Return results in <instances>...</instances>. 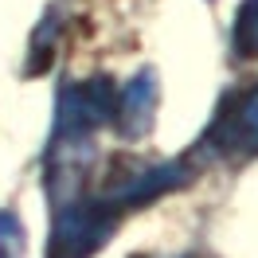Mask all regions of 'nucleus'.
<instances>
[{"label": "nucleus", "mask_w": 258, "mask_h": 258, "mask_svg": "<svg viewBox=\"0 0 258 258\" xmlns=\"http://www.w3.org/2000/svg\"><path fill=\"white\" fill-rule=\"evenodd\" d=\"M121 223V211L102 196H75L63 208H55L51 227V258H90L98 254Z\"/></svg>", "instance_id": "f257e3e1"}, {"label": "nucleus", "mask_w": 258, "mask_h": 258, "mask_svg": "<svg viewBox=\"0 0 258 258\" xmlns=\"http://www.w3.org/2000/svg\"><path fill=\"white\" fill-rule=\"evenodd\" d=\"M192 180V164L188 161H129L125 168H117V172H110V180H106V188H102V200H110L113 208L121 211H133V208H145V204H153L157 196L172 192V188H184Z\"/></svg>", "instance_id": "f03ea898"}, {"label": "nucleus", "mask_w": 258, "mask_h": 258, "mask_svg": "<svg viewBox=\"0 0 258 258\" xmlns=\"http://www.w3.org/2000/svg\"><path fill=\"white\" fill-rule=\"evenodd\" d=\"M204 145L215 157H227V161H254L258 157V86L223 102V110L215 113Z\"/></svg>", "instance_id": "7ed1b4c3"}, {"label": "nucleus", "mask_w": 258, "mask_h": 258, "mask_svg": "<svg viewBox=\"0 0 258 258\" xmlns=\"http://www.w3.org/2000/svg\"><path fill=\"white\" fill-rule=\"evenodd\" d=\"M113 102H117V86L110 79H82L63 86L59 106H55V133H86L94 137V129L110 125Z\"/></svg>", "instance_id": "20e7f679"}, {"label": "nucleus", "mask_w": 258, "mask_h": 258, "mask_svg": "<svg viewBox=\"0 0 258 258\" xmlns=\"http://www.w3.org/2000/svg\"><path fill=\"white\" fill-rule=\"evenodd\" d=\"M94 168V137L86 133H55L47 149V200L63 208L67 200L82 196L86 176Z\"/></svg>", "instance_id": "39448f33"}, {"label": "nucleus", "mask_w": 258, "mask_h": 258, "mask_svg": "<svg viewBox=\"0 0 258 258\" xmlns=\"http://www.w3.org/2000/svg\"><path fill=\"white\" fill-rule=\"evenodd\" d=\"M157 106H161V82L153 71H137L133 79L117 90V102H113V117L110 125L121 133V137H145L153 121H157Z\"/></svg>", "instance_id": "423d86ee"}, {"label": "nucleus", "mask_w": 258, "mask_h": 258, "mask_svg": "<svg viewBox=\"0 0 258 258\" xmlns=\"http://www.w3.org/2000/svg\"><path fill=\"white\" fill-rule=\"evenodd\" d=\"M231 47L242 59H258V0H242L231 20Z\"/></svg>", "instance_id": "0eeeda50"}, {"label": "nucleus", "mask_w": 258, "mask_h": 258, "mask_svg": "<svg viewBox=\"0 0 258 258\" xmlns=\"http://www.w3.org/2000/svg\"><path fill=\"white\" fill-rule=\"evenodd\" d=\"M24 246H28V239H24L20 215L0 208V258H24Z\"/></svg>", "instance_id": "6e6552de"}, {"label": "nucleus", "mask_w": 258, "mask_h": 258, "mask_svg": "<svg viewBox=\"0 0 258 258\" xmlns=\"http://www.w3.org/2000/svg\"><path fill=\"white\" fill-rule=\"evenodd\" d=\"M133 258H149V254H133Z\"/></svg>", "instance_id": "1a4fd4ad"}]
</instances>
